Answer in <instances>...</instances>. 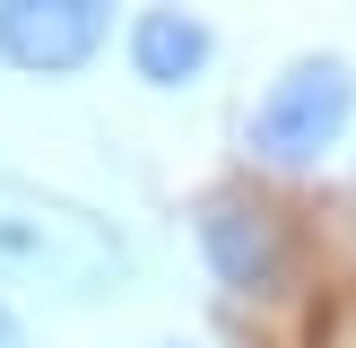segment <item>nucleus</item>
<instances>
[{
    "label": "nucleus",
    "instance_id": "f03ea898",
    "mask_svg": "<svg viewBox=\"0 0 356 348\" xmlns=\"http://www.w3.org/2000/svg\"><path fill=\"white\" fill-rule=\"evenodd\" d=\"M348 104H356V70L339 52L287 61L270 79V96L252 104V157H270V166H313V157L348 131Z\"/></svg>",
    "mask_w": 356,
    "mask_h": 348
},
{
    "label": "nucleus",
    "instance_id": "f257e3e1",
    "mask_svg": "<svg viewBox=\"0 0 356 348\" xmlns=\"http://www.w3.org/2000/svg\"><path fill=\"white\" fill-rule=\"evenodd\" d=\"M0 278L17 287H52V296H113L131 278L122 235L79 200H52L35 183H0Z\"/></svg>",
    "mask_w": 356,
    "mask_h": 348
},
{
    "label": "nucleus",
    "instance_id": "7ed1b4c3",
    "mask_svg": "<svg viewBox=\"0 0 356 348\" xmlns=\"http://www.w3.org/2000/svg\"><path fill=\"white\" fill-rule=\"evenodd\" d=\"M104 44V0H0V61L61 79Z\"/></svg>",
    "mask_w": 356,
    "mask_h": 348
},
{
    "label": "nucleus",
    "instance_id": "423d86ee",
    "mask_svg": "<svg viewBox=\"0 0 356 348\" xmlns=\"http://www.w3.org/2000/svg\"><path fill=\"white\" fill-rule=\"evenodd\" d=\"M0 348H26V331H17V313L0 305Z\"/></svg>",
    "mask_w": 356,
    "mask_h": 348
},
{
    "label": "nucleus",
    "instance_id": "20e7f679",
    "mask_svg": "<svg viewBox=\"0 0 356 348\" xmlns=\"http://www.w3.org/2000/svg\"><path fill=\"white\" fill-rule=\"evenodd\" d=\"M200 253H209V270H218L226 287H243V296L278 287V270H287L278 226L261 218V209H243V200H209L200 209Z\"/></svg>",
    "mask_w": 356,
    "mask_h": 348
},
{
    "label": "nucleus",
    "instance_id": "39448f33",
    "mask_svg": "<svg viewBox=\"0 0 356 348\" xmlns=\"http://www.w3.org/2000/svg\"><path fill=\"white\" fill-rule=\"evenodd\" d=\"M131 70L148 87H191L209 70V26L191 9H139L131 17Z\"/></svg>",
    "mask_w": 356,
    "mask_h": 348
}]
</instances>
